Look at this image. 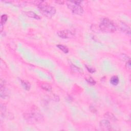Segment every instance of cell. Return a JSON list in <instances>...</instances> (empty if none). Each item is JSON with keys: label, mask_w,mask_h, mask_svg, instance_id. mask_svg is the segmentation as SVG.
<instances>
[{"label": "cell", "mask_w": 131, "mask_h": 131, "mask_svg": "<svg viewBox=\"0 0 131 131\" xmlns=\"http://www.w3.org/2000/svg\"><path fill=\"white\" fill-rule=\"evenodd\" d=\"M37 6L41 13L48 17H52L56 13L55 8L53 6L48 5L45 2H38Z\"/></svg>", "instance_id": "cell-1"}, {"label": "cell", "mask_w": 131, "mask_h": 131, "mask_svg": "<svg viewBox=\"0 0 131 131\" xmlns=\"http://www.w3.org/2000/svg\"><path fill=\"white\" fill-rule=\"evenodd\" d=\"M99 28L102 32L105 33H113L116 30L113 21L106 18H103L101 20L99 25Z\"/></svg>", "instance_id": "cell-2"}, {"label": "cell", "mask_w": 131, "mask_h": 131, "mask_svg": "<svg viewBox=\"0 0 131 131\" xmlns=\"http://www.w3.org/2000/svg\"><path fill=\"white\" fill-rule=\"evenodd\" d=\"M25 119L29 123H41L43 121V116L37 112H30L24 114Z\"/></svg>", "instance_id": "cell-3"}, {"label": "cell", "mask_w": 131, "mask_h": 131, "mask_svg": "<svg viewBox=\"0 0 131 131\" xmlns=\"http://www.w3.org/2000/svg\"><path fill=\"white\" fill-rule=\"evenodd\" d=\"M80 1H70L67 3L68 8L74 14L81 15L83 13V9L81 6Z\"/></svg>", "instance_id": "cell-4"}, {"label": "cell", "mask_w": 131, "mask_h": 131, "mask_svg": "<svg viewBox=\"0 0 131 131\" xmlns=\"http://www.w3.org/2000/svg\"><path fill=\"white\" fill-rule=\"evenodd\" d=\"M9 95L8 89L6 87V82L4 80H1V97L3 99L6 98Z\"/></svg>", "instance_id": "cell-5"}, {"label": "cell", "mask_w": 131, "mask_h": 131, "mask_svg": "<svg viewBox=\"0 0 131 131\" xmlns=\"http://www.w3.org/2000/svg\"><path fill=\"white\" fill-rule=\"evenodd\" d=\"M57 35L62 38H72L74 35L73 32L68 30L59 31L57 32Z\"/></svg>", "instance_id": "cell-6"}, {"label": "cell", "mask_w": 131, "mask_h": 131, "mask_svg": "<svg viewBox=\"0 0 131 131\" xmlns=\"http://www.w3.org/2000/svg\"><path fill=\"white\" fill-rule=\"evenodd\" d=\"M100 127L104 130H110L111 128V125L110 121L107 119H103L100 121Z\"/></svg>", "instance_id": "cell-7"}, {"label": "cell", "mask_w": 131, "mask_h": 131, "mask_svg": "<svg viewBox=\"0 0 131 131\" xmlns=\"http://www.w3.org/2000/svg\"><path fill=\"white\" fill-rule=\"evenodd\" d=\"M120 30L122 32L126 34H129L130 33V28L125 23L123 22H120L119 24Z\"/></svg>", "instance_id": "cell-8"}, {"label": "cell", "mask_w": 131, "mask_h": 131, "mask_svg": "<svg viewBox=\"0 0 131 131\" xmlns=\"http://www.w3.org/2000/svg\"><path fill=\"white\" fill-rule=\"evenodd\" d=\"M104 117L106 119L108 120V121L115 122L117 120L116 117L115 116V115L113 113L111 112H107L105 113L104 115Z\"/></svg>", "instance_id": "cell-9"}, {"label": "cell", "mask_w": 131, "mask_h": 131, "mask_svg": "<svg viewBox=\"0 0 131 131\" xmlns=\"http://www.w3.org/2000/svg\"><path fill=\"white\" fill-rule=\"evenodd\" d=\"M25 14L31 18H33L36 19H40L41 17L35 13L32 12V11H28V12H25Z\"/></svg>", "instance_id": "cell-10"}, {"label": "cell", "mask_w": 131, "mask_h": 131, "mask_svg": "<svg viewBox=\"0 0 131 131\" xmlns=\"http://www.w3.org/2000/svg\"><path fill=\"white\" fill-rule=\"evenodd\" d=\"M119 79L117 76H113L110 79V82L114 85H116L119 83Z\"/></svg>", "instance_id": "cell-11"}, {"label": "cell", "mask_w": 131, "mask_h": 131, "mask_svg": "<svg viewBox=\"0 0 131 131\" xmlns=\"http://www.w3.org/2000/svg\"><path fill=\"white\" fill-rule=\"evenodd\" d=\"M41 88L48 92H50L52 90V86L51 85V84L47 83H43L41 84Z\"/></svg>", "instance_id": "cell-12"}, {"label": "cell", "mask_w": 131, "mask_h": 131, "mask_svg": "<svg viewBox=\"0 0 131 131\" xmlns=\"http://www.w3.org/2000/svg\"><path fill=\"white\" fill-rule=\"evenodd\" d=\"M21 83L23 87L27 91H29L30 88V83L26 80H21Z\"/></svg>", "instance_id": "cell-13"}, {"label": "cell", "mask_w": 131, "mask_h": 131, "mask_svg": "<svg viewBox=\"0 0 131 131\" xmlns=\"http://www.w3.org/2000/svg\"><path fill=\"white\" fill-rule=\"evenodd\" d=\"M57 47L60 50H61L63 52H64V53H68L69 52V49L68 48L62 45H57Z\"/></svg>", "instance_id": "cell-14"}, {"label": "cell", "mask_w": 131, "mask_h": 131, "mask_svg": "<svg viewBox=\"0 0 131 131\" xmlns=\"http://www.w3.org/2000/svg\"><path fill=\"white\" fill-rule=\"evenodd\" d=\"M8 19V16L6 14H3L1 16V26H3L5 24Z\"/></svg>", "instance_id": "cell-15"}, {"label": "cell", "mask_w": 131, "mask_h": 131, "mask_svg": "<svg viewBox=\"0 0 131 131\" xmlns=\"http://www.w3.org/2000/svg\"><path fill=\"white\" fill-rule=\"evenodd\" d=\"M86 80L87 81V82L89 83H90L91 85H94L96 83L95 81L92 78H91V77H89L88 78H87L86 79Z\"/></svg>", "instance_id": "cell-16"}, {"label": "cell", "mask_w": 131, "mask_h": 131, "mask_svg": "<svg viewBox=\"0 0 131 131\" xmlns=\"http://www.w3.org/2000/svg\"><path fill=\"white\" fill-rule=\"evenodd\" d=\"M125 67L126 69H127L128 70H130V68H131V66H130V59H129L127 61L126 64H125Z\"/></svg>", "instance_id": "cell-17"}, {"label": "cell", "mask_w": 131, "mask_h": 131, "mask_svg": "<svg viewBox=\"0 0 131 131\" xmlns=\"http://www.w3.org/2000/svg\"><path fill=\"white\" fill-rule=\"evenodd\" d=\"M86 68H87L88 71L90 72V73H94V72H95V70H94V69H92V68H89V67H87V66H86Z\"/></svg>", "instance_id": "cell-18"}]
</instances>
